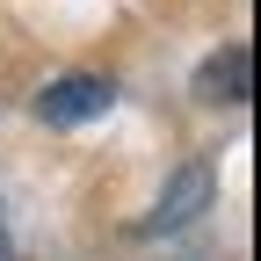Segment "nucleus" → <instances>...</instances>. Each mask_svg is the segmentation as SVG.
I'll list each match as a JSON object with an SVG mask.
<instances>
[{
  "instance_id": "1",
  "label": "nucleus",
  "mask_w": 261,
  "mask_h": 261,
  "mask_svg": "<svg viewBox=\"0 0 261 261\" xmlns=\"http://www.w3.org/2000/svg\"><path fill=\"white\" fill-rule=\"evenodd\" d=\"M109 102H116V87L102 73H65V80H51L37 94V116L44 123H87V116H102Z\"/></svg>"
},
{
  "instance_id": "2",
  "label": "nucleus",
  "mask_w": 261,
  "mask_h": 261,
  "mask_svg": "<svg viewBox=\"0 0 261 261\" xmlns=\"http://www.w3.org/2000/svg\"><path fill=\"white\" fill-rule=\"evenodd\" d=\"M196 94H203V102H247V94H254V51L247 44L218 51L203 73H196Z\"/></svg>"
},
{
  "instance_id": "3",
  "label": "nucleus",
  "mask_w": 261,
  "mask_h": 261,
  "mask_svg": "<svg viewBox=\"0 0 261 261\" xmlns=\"http://www.w3.org/2000/svg\"><path fill=\"white\" fill-rule=\"evenodd\" d=\"M203 203H211V167H181V174H174V189L160 196V211L145 218V232H174V225H189Z\"/></svg>"
},
{
  "instance_id": "4",
  "label": "nucleus",
  "mask_w": 261,
  "mask_h": 261,
  "mask_svg": "<svg viewBox=\"0 0 261 261\" xmlns=\"http://www.w3.org/2000/svg\"><path fill=\"white\" fill-rule=\"evenodd\" d=\"M0 261H15V240H8V218H0Z\"/></svg>"
}]
</instances>
